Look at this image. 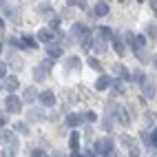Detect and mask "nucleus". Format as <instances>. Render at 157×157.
<instances>
[{"label": "nucleus", "mask_w": 157, "mask_h": 157, "mask_svg": "<svg viewBox=\"0 0 157 157\" xmlns=\"http://www.w3.org/2000/svg\"><path fill=\"white\" fill-rule=\"evenodd\" d=\"M135 80L140 82V86H142V93H144V98L146 100H151L155 98V82L148 78V75H142V73H135Z\"/></svg>", "instance_id": "obj_2"}, {"label": "nucleus", "mask_w": 157, "mask_h": 157, "mask_svg": "<svg viewBox=\"0 0 157 157\" xmlns=\"http://www.w3.org/2000/svg\"><path fill=\"white\" fill-rule=\"evenodd\" d=\"M51 29H53V31L60 29V18H53V20H51Z\"/></svg>", "instance_id": "obj_29"}, {"label": "nucleus", "mask_w": 157, "mask_h": 157, "mask_svg": "<svg viewBox=\"0 0 157 157\" xmlns=\"http://www.w3.org/2000/svg\"><path fill=\"white\" fill-rule=\"evenodd\" d=\"M56 157H64V155H56Z\"/></svg>", "instance_id": "obj_38"}, {"label": "nucleus", "mask_w": 157, "mask_h": 157, "mask_svg": "<svg viewBox=\"0 0 157 157\" xmlns=\"http://www.w3.org/2000/svg\"><path fill=\"white\" fill-rule=\"evenodd\" d=\"M2 86H5V91L13 93V91L20 86V80H18V78H13V75H9V78H5V80H2Z\"/></svg>", "instance_id": "obj_8"}, {"label": "nucleus", "mask_w": 157, "mask_h": 157, "mask_svg": "<svg viewBox=\"0 0 157 157\" xmlns=\"http://www.w3.org/2000/svg\"><path fill=\"white\" fill-rule=\"evenodd\" d=\"M151 157H157V153H153V155H151Z\"/></svg>", "instance_id": "obj_37"}, {"label": "nucleus", "mask_w": 157, "mask_h": 157, "mask_svg": "<svg viewBox=\"0 0 157 157\" xmlns=\"http://www.w3.org/2000/svg\"><path fill=\"white\" fill-rule=\"evenodd\" d=\"M148 5H151V9L157 13V0H148Z\"/></svg>", "instance_id": "obj_33"}, {"label": "nucleus", "mask_w": 157, "mask_h": 157, "mask_svg": "<svg viewBox=\"0 0 157 157\" xmlns=\"http://www.w3.org/2000/svg\"><path fill=\"white\" fill-rule=\"evenodd\" d=\"M126 42L128 47L135 51L142 62H146V36H135V33H126Z\"/></svg>", "instance_id": "obj_1"}, {"label": "nucleus", "mask_w": 157, "mask_h": 157, "mask_svg": "<svg viewBox=\"0 0 157 157\" xmlns=\"http://www.w3.org/2000/svg\"><path fill=\"white\" fill-rule=\"evenodd\" d=\"M40 104H44V106H53V104H56L53 91H42V93H40Z\"/></svg>", "instance_id": "obj_9"}, {"label": "nucleus", "mask_w": 157, "mask_h": 157, "mask_svg": "<svg viewBox=\"0 0 157 157\" xmlns=\"http://www.w3.org/2000/svg\"><path fill=\"white\" fill-rule=\"evenodd\" d=\"M93 42H95V44H91L89 49H93L95 53H104V51H106V44H104V38H98V40H93Z\"/></svg>", "instance_id": "obj_19"}, {"label": "nucleus", "mask_w": 157, "mask_h": 157, "mask_svg": "<svg viewBox=\"0 0 157 157\" xmlns=\"http://www.w3.org/2000/svg\"><path fill=\"white\" fill-rule=\"evenodd\" d=\"M16 131H18V133H22V135H29L27 124H16Z\"/></svg>", "instance_id": "obj_27"}, {"label": "nucleus", "mask_w": 157, "mask_h": 157, "mask_svg": "<svg viewBox=\"0 0 157 157\" xmlns=\"http://www.w3.org/2000/svg\"><path fill=\"white\" fill-rule=\"evenodd\" d=\"M146 33H148V38H155V36H157V29H155V25H148Z\"/></svg>", "instance_id": "obj_28"}, {"label": "nucleus", "mask_w": 157, "mask_h": 157, "mask_svg": "<svg viewBox=\"0 0 157 157\" xmlns=\"http://www.w3.org/2000/svg\"><path fill=\"white\" fill-rule=\"evenodd\" d=\"M111 84H113V78H109V75H100V78L95 80V89H98V91H106Z\"/></svg>", "instance_id": "obj_10"}, {"label": "nucleus", "mask_w": 157, "mask_h": 157, "mask_svg": "<svg viewBox=\"0 0 157 157\" xmlns=\"http://www.w3.org/2000/svg\"><path fill=\"white\" fill-rule=\"evenodd\" d=\"M5 106H7V113H20L22 111V100H20L18 95H7Z\"/></svg>", "instance_id": "obj_5"}, {"label": "nucleus", "mask_w": 157, "mask_h": 157, "mask_svg": "<svg viewBox=\"0 0 157 157\" xmlns=\"http://www.w3.org/2000/svg\"><path fill=\"white\" fill-rule=\"evenodd\" d=\"M47 51H49V58H60L64 49H62L60 44H53V42H51V44H47Z\"/></svg>", "instance_id": "obj_17"}, {"label": "nucleus", "mask_w": 157, "mask_h": 157, "mask_svg": "<svg viewBox=\"0 0 157 157\" xmlns=\"http://www.w3.org/2000/svg\"><path fill=\"white\" fill-rule=\"evenodd\" d=\"M69 148H71V153H80V135H78V131L71 133V137H69Z\"/></svg>", "instance_id": "obj_13"}, {"label": "nucleus", "mask_w": 157, "mask_h": 157, "mask_svg": "<svg viewBox=\"0 0 157 157\" xmlns=\"http://www.w3.org/2000/svg\"><path fill=\"white\" fill-rule=\"evenodd\" d=\"M51 69H53V60L49 58V60H44L40 67L33 69V78H36V80H44V78H47V73H49Z\"/></svg>", "instance_id": "obj_4"}, {"label": "nucleus", "mask_w": 157, "mask_h": 157, "mask_svg": "<svg viewBox=\"0 0 157 157\" xmlns=\"http://www.w3.org/2000/svg\"><path fill=\"white\" fill-rule=\"evenodd\" d=\"M38 40H40V42L51 44V42H53V29H40L38 31Z\"/></svg>", "instance_id": "obj_11"}, {"label": "nucleus", "mask_w": 157, "mask_h": 157, "mask_svg": "<svg viewBox=\"0 0 157 157\" xmlns=\"http://www.w3.org/2000/svg\"><path fill=\"white\" fill-rule=\"evenodd\" d=\"M137 2H144V0H137Z\"/></svg>", "instance_id": "obj_39"}, {"label": "nucleus", "mask_w": 157, "mask_h": 157, "mask_svg": "<svg viewBox=\"0 0 157 157\" xmlns=\"http://www.w3.org/2000/svg\"><path fill=\"white\" fill-rule=\"evenodd\" d=\"M104 157H115V155H113V153H111V155H104Z\"/></svg>", "instance_id": "obj_36"}, {"label": "nucleus", "mask_w": 157, "mask_h": 157, "mask_svg": "<svg viewBox=\"0 0 157 157\" xmlns=\"http://www.w3.org/2000/svg\"><path fill=\"white\" fill-rule=\"evenodd\" d=\"M31 157H44V151L42 148H33V155Z\"/></svg>", "instance_id": "obj_31"}, {"label": "nucleus", "mask_w": 157, "mask_h": 157, "mask_svg": "<svg viewBox=\"0 0 157 157\" xmlns=\"http://www.w3.org/2000/svg\"><path fill=\"white\" fill-rule=\"evenodd\" d=\"M95 120H98V115L93 113V111H89V113H86V122H95Z\"/></svg>", "instance_id": "obj_30"}, {"label": "nucleus", "mask_w": 157, "mask_h": 157, "mask_svg": "<svg viewBox=\"0 0 157 157\" xmlns=\"http://www.w3.org/2000/svg\"><path fill=\"white\" fill-rule=\"evenodd\" d=\"M2 144H7L11 153L18 151V140L13 137V133H11V131H7V128H2Z\"/></svg>", "instance_id": "obj_6"}, {"label": "nucleus", "mask_w": 157, "mask_h": 157, "mask_svg": "<svg viewBox=\"0 0 157 157\" xmlns=\"http://www.w3.org/2000/svg\"><path fill=\"white\" fill-rule=\"evenodd\" d=\"M153 146H157V126H155V131H153Z\"/></svg>", "instance_id": "obj_34"}, {"label": "nucleus", "mask_w": 157, "mask_h": 157, "mask_svg": "<svg viewBox=\"0 0 157 157\" xmlns=\"http://www.w3.org/2000/svg\"><path fill=\"white\" fill-rule=\"evenodd\" d=\"M0 78H2V80H5V78H9V75H7V67H5V64L0 67Z\"/></svg>", "instance_id": "obj_32"}, {"label": "nucleus", "mask_w": 157, "mask_h": 157, "mask_svg": "<svg viewBox=\"0 0 157 157\" xmlns=\"http://www.w3.org/2000/svg\"><path fill=\"white\" fill-rule=\"evenodd\" d=\"M122 144L126 146V148L131 151V157H140V148H137V144H135L131 137H126V135H122Z\"/></svg>", "instance_id": "obj_7"}, {"label": "nucleus", "mask_w": 157, "mask_h": 157, "mask_svg": "<svg viewBox=\"0 0 157 157\" xmlns=\"http://www.w3.org/2000/svg\"><path fill=\"white\" fill-rule=\"evenodd\" d=\"M111 42H113V49H115V53H117L120 58H122L124 53H126V47H124V42L120 40V36H113V40H111Z\"/></svg>", "instance_id": "obj_14"}, {"label": "nucleus", "mask_w": 157, "mask_h": 157, "mask_svg": "<svg viewBox=\"0 0 157 157\" xmlns=\"http://www.w3.org/2000/svg\"><path fill=\"white\" fill-rule=\"evenodd\" d=\"M93 13H95L98 18L109 16V5H106V0H100V2L95 5V9H93Z\"/></svg>", "instance_id": "obj_12"}, {"label": "nucleus", "mask_w": 157, "mask_h": 157, "mask_svg": "<svg viewBox=\"0 0 157 157\" xmlns=\"http://www.w3.org/2000/svg\"><path fill=\"white\" fill-rule=\"evenodd\" d=\"M115 73L120 75V80H131V71L124 64H115Z\"/></svg>", "instance_id": "obj_18"}, {"label": "nucleus", "mask_w": 157, "mask_h": 157, "mask_svg": "<svg viewBox=\"0 0 157 157\" xmlns=\"http://www.w3.org/2000/svg\"><path fill=\"white\" fill-rule=\"evenodd\" d=\"M111 89H113V93H115V95H122V91H124V86L120 84V82H115V80H113V84H111Z\"/></svg>", "instance_id": "obj_24"}, {"label": "nucleus", "mask_w": 157, "mask_h": 157, "mask_svg": "<svg viewBox=\"0 0 157 157\" xmlns=\"http://www.w3.org/2000/svg\"><path fill=\"white\" fill-rule=\"evenodd\" d=\"M86 120V115H75V113H71L69 117H67V124L69 126H78V124H82Z\"/></svg>", "instance_id": "obj_16"}, {"label": "nucleus", "mask_w": 157, "mask_h": 157, "mask_svg": "<svg viewBox=\"0 0 157 157\" xmlns=\"http://www.w3.org/2000/svg\"><path fill=\"white\" fill-rule=\"evenodd\" d=\"M71 7H78V9H86V2L84 0H69Z\"/></svg>", "instance_id": "obj_25"}, {"label": "nucleus", "mask_w": 157, "mask_h": 157, "mask_svg": "<svg viewBox=\"0 0 157 157\" xmlns=\"http://www.w3.org/2000/svg\"><path fill=\"white\" fill-rule=\"evenodd\" d=\"M67 69H80V58H75V56L69 58L67 60Z\"/></svg>", "instance_id": "obj_22"}, {"label": "nucleus", "mask_w": 157, "mask_h": 157, "mask_svg": "<svg viewBox=\"0 0 157 157\" xmlns=\"http://www.w3.org/2000/svg\"><path fill=\"white\" fill-rule=\"evenodd\" d=\"M38 13H42V16L51 18V16H53V9H51L49 5H40V7H38Z\"/></svg>", "instance_id": "obj_21"}, {"label": "nucleus", "mask_w": 157, "mask_h": 157, "mask_svg": "<svg viewBox=\"0 0 157 157\" xmlns=\"http://www.w3.org/2000/svg\"><path fill=\"white\" fill-rule=\"evenodd\" d=\"M36 98H38V91H36L33 86H27V89H25V93H22V102L31 104V102H33Z\"/></svg>", "instance_id": "obj_15"}, {"label": "nucleus", "mask_w": 157, "mask_h": 157, "mask_svg": "<svg viewBox=\"0 0 157 157\" xmlns=\"http://www.w3.org/2000/svg\"><path fill=\"white\" fill-rule=\"evenodd\" d=\"M22 44H25V47H29V49H38V42H36L33 38H29V36H25V38H22Z\"/></svg>", "instance_id": "obj_23"}, {"label": "nucleus", "mask_w": 157, "mask_h": 157, "mask_svg": "<svg viewBox=\"0 0 157 157\" xmlns=\"http://www.w3.org/2000/svg\"><path fill=\"white\" fill-rule=\"evenodd\" d=\"M93 151H95V155H111L113 153V140L111 137H100L95 144H93Z\"/></svg>", "instance_id": "obj_3"}, {"label": "nucleus", "mask_w": 157, "mask_h": 157, "mask_svg": "<svg viewBox=\"0 0 157 157\" xmlns=\"http://www.w3.org/2000/svg\"><path fill=\"white\" fill-rule=\"evenodd\" d=\"M117 120H120V124H122V126H128L131 117L126 115V109H117Z\"/></svg>", "instance_id": "obj_20"}, {"label": "nucleus", "mask_w": 157, "mask_h": 157, "mask_svg": "<svg viewBox=\"0 0 157 157\" xmlns=\"http://www.w3.org/2000/svg\"><path fill=\"white\" fill-rule=\"evenodd\" d=\"M89 67H91V69H95V71H102V64H100L95 58H91V60H89Z\"/></svg>", "instance_id": "obj_26"}, {"label": "nucleus", "mask_w": 157, "mask_h": 157, "mask_svg": "<svg viewBox=\"0 0 157 157\" xmlns=\"http://www.w3.org/2000/svg\"><path fill=\"white\" fill-rule=\"evenodd\" d=\"M153 67L157 69V56H153Z\"/></svg>", "instance_id": "obj_35"}]
</instances>
